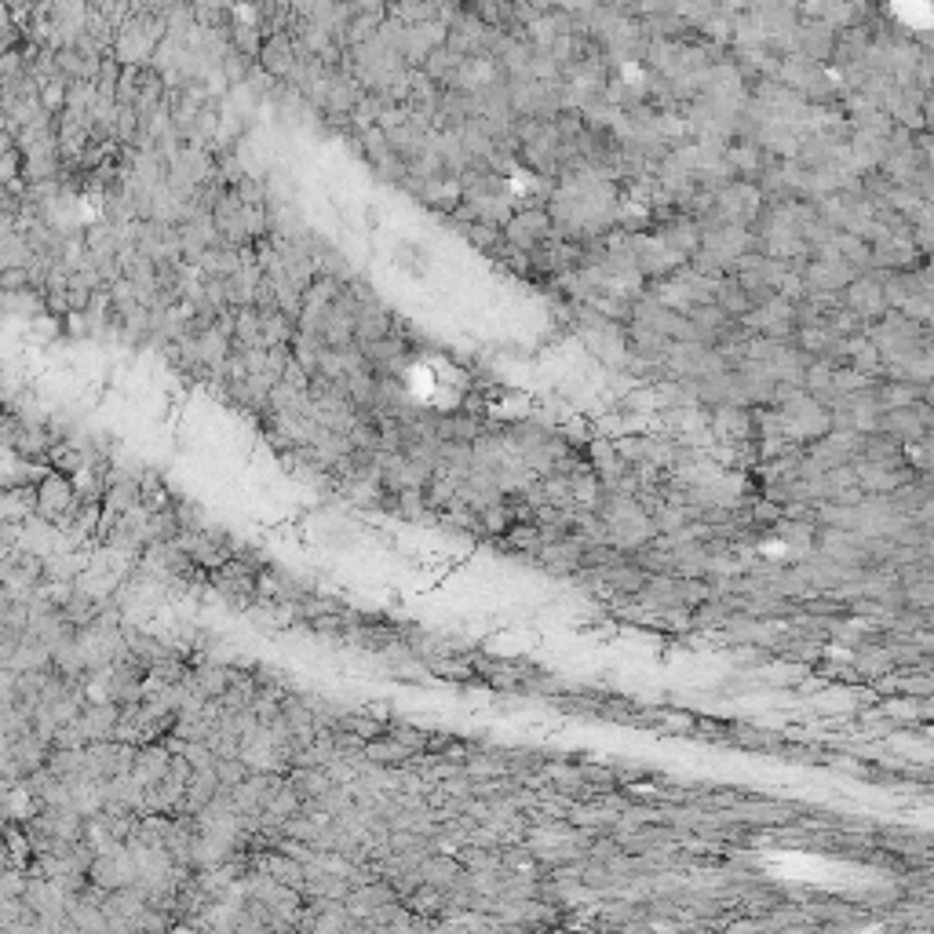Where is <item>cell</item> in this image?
Returning a JSON list of instances; mask_svg holds the SVG:
<instances>
[{
    "label": "cell",
    "mask_w": 934,
    "mask_h": 934,
    "mask_svg": "<svg viewBox=\"0 0 934 934\" xmlns=\"http://www.w3.org/2000/svg\"><path fill=\"white\" fill-rule=\"evenodd\" d=\"M73 508H77V489H73V482L66 475H48L37 486V511L48 522L66 519Z\"/></svg>",
    "instance_id": "cell-1"
},
{
    "label": "cell",
    "mask_w": 934,
    "mask_h": 934,
    "mask_svg": "<svg viewBox=\"0 0 934 934\" xmlns=\"http://www.w3.org/2000/svg\"><path fill=\"white\" fill-rule=\"evenodd\" d=\"M99 887H106V891L114 894V891H125V887H132L135 883V876H139V869H135V862L128 858V854H121L117 858V851H106V854H99L92 862V872H88Z\"/></svg>",
    "instance_id": "cell-2"
},
{
    "label": "cell",
    "mask_w": 934,
    "mask_h": 934,
    "mask_svg": "<svg viewBox=\"0 0 934 934\" xmlns=\"http://www.w3.org/2000/svg\"><path fill=\"white\" fill-rule=\"evenodd\" d=\"M260 59L270 73H289L292 70V41L285 37V33L270 37V41L260 48Z\"/></svg>",
    "instance_id": "cell-3"
},
{
    "label": "cell",
    "mask_w": 934,
    "mask_h": 934,
    "mask_svg": "<svg viewBox=\"0 0 934 934\" xmlns=\"http://www.w3.org/2000/svg\"><path fill=\"white\" fill-rule=\"evenodd\" d=\"M300 351H311V333H303V336H300ZM300 365H303V369H314V365H318V362H314L311 354H303V358H300Z\"/></svg>",
    "instance_id": "cell-4"
}]
</instances>
